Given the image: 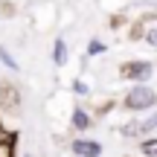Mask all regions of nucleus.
I'll return each mask as SVG.
<instances>
[{
	"instance_id": "nucleus-1",
	"label": "nucleus",
	"mask_w": 157,
	"mask_h": 157,
	"mask_svg": "<svg viewBox=\"0 0 157 157\" xmlns=\"http://www.w3.org/2000/svg\"><path fill=\"white\" fill-rule=\"evenodd\" d=\"M154 90L148 87V84H137V87L128 90V96H125V105L131 108V111H146V108L154 105Z\"/></svg>"
},
{
	"instance_id": "nucleus-2",
	"label": "nucleus",
	"mask_w": 157,
	"mask_h": 157,
	"mask_svg": "<svg viewBox=\"0 0 157 157\" xmlns=\"http://www.w3.org/2000/svg\"><path fill=\"white\" fill-rule=\"evenodd\" d=\"M70 151L76 157H96V154H102V146L93 143V140H76L73 146H70Z\"/></svg>"
},
{
	"instance_id": "nucleus-3",
	"label": "nucleus",
	"mask_w": 157,
	"mask_h": 157,
	"mask_svg": "<svg viewBox=\"0 0 157 157\" xmlns=\"http://www.w3.org/2000/svg\"><path fill=\"white\" fill-rule=\"evenodd\" d=\"M125 76L128 78H137V82H146L148 76H151V64H146V61H137V64H128L125 67Z\"/></svg>"
},
{
	"instance_id": "nucleus-4",
	"label": "nucleus",
	"mask_w": 157,
	"mask_h": 157,
	"mask_svg": "<svg viewBox=\"0 0 157 157\" xmlns=\"http://www.w3.org/2000/svg\"><path fill=\"white\" fill-rule=\"evenodd\" d=\"M52 56H56V64L61 67V64H67V47H64V38L56 41V50H52Z\"/></svg>"
},
{
	"instance_id": "nucleus-5",
	"label": "nucleus",
	"mask_w": 157,
	"mask_h": 157,
	"mask_svg": "<svg viewBox=\"0 0 157 157\" xmlns=\"http://www.w3.org/2000/svg\"><path fill=\"white\" fill-rule=\"evenodd\" d=\"M73 125H76V128H87V125H90V117L76 108V111H73Z\"/></svg>"
},
{
	"instance_id": "nucleus-6",
	"label": "nucleus",
	"mask_w": 157,
	"mask_h": 157,
	"mask_svg": "<svg viewBox=\"0 0 157 157\" xmlns=\"http://www.w3.org/2000/svg\"><path fill=\"white\" fill-rule=\"evenodd\" d=\"M12 148H15V134L0 140V157H12Z\"/></svg>"
},
{
	"instance_id": "nucleus-7",
	"label": "nucleus",
	"mask_w": 157,
	"mask_h": 157,
	"mask_svg": "<svg viewBox=\"0 0 157 157\" xmlns=\"http://www.w3.org/2000/svg\"><path fill=\"white\" fill-rule=\"evenodd\" d=\"M143 154L146 157H157V140H146L143 143Z\"/></svg>"
},
{
	"instance_id": "nucleus-8",
	"label": "nucleus",
	"mask_w": 157,
	"mask_h": 157,
	"mask_svg": "<svg viewBox=\"0 0 157 157\" xmlns=\"http://www.w3.org/2000/svg\"><path fill=\"white\" fill-rule=\"evenodd\" d=\"M0 58H3V64H6V67H12V70H17V61H15V58L9 56V52H6V47H0Z\"/></svg>"
},
{
	"instance_id": "nucleus-9",
	"label": "nucleus",
	"mask_w": 157,
	"mask_h": 157,
	"mask_svg": "<svg viewBox=\"0 0 157 157\" xmlns=\"http://www.w3.org/2000/svg\"><path fill=\"white\" fill-rule=\"evenodd\" d=\"M151 128H157V113H154V117H148L146 122H140V128H137V131H151Z\"/></svg>"
},
{
	"instance_id": "nucleus-10",
	"label": "nucleus",
	"mask_w": 157,
	"mask_h": 157,
	"mask_svg": "<svg viewBox=\"0 0 157 157\" xmlns=\"http://www.w3.org/2000/svg\"><path fill=\"white\" fill-rule=\"evenodd\" d=\"M99 52H105V44H99V41H90V47H87V56H99Z\"/></svg>"
},
{
	"instance_id": "nucleus-11",
	"label": "nucleus",
	"mask_w": 157,
	"mask_h": 157,
	"mask_svg": "<svg viewBox=\"0 0 157 157\" xmlns=\"http://www.w3.org/2000/svg\"><path fill=\"white\" fill-rule=\"evenodd\" d=\"M73 90H76V93H87V84H84V82H73Z\"/></svg>"
},
{
	"instance_id": "nucleus-12",
	"label": "nucleus",
	"mask_w": 157,
	"mask_h": 157,
	"mask_svg": "<svg viewBox=\"0 0 157 157\" xmlns=\"http://www.w3.org/2000/svg\"><path fill=\"white\" fill-rule=\"evenodd\" d=\"M148 44L157 47V29H151V32H148Z\"/></svg>"
}]
</instances>
